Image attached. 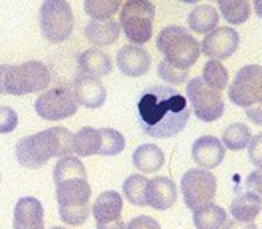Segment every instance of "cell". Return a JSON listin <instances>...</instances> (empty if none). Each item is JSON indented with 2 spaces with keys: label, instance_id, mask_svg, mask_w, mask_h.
<instances>
[{
  "label": "cell",
  "instance_id": "6",
  "mask_svg": "<svg viewBox=\"0 0 262 229\" xmlns=\"http://www.w3.org/2000/svg\"><path fill=\"white\" fill-rule=\"evenodd\" d=\"M156 47L164 56V61L182 71H190L201 55L200 42L182 26L164 28L156 37Z\"/></svg>",
  "mask_w": 262,
  "mask_h": 229
},
{
  "label": "cell",
  "instance_id": "10",
  "mask_svg": "<svg viewBox=\"0 0 262 229\" xmlns=\"http://www.w3.org/2000/svg\"><path fill=\"white\" fill-rule=\"evenodd\" d=\"M187 96L195 116L201 122H214L224 116L225 103L221 91L212 90L201 77H193L187 85Z\"/></svg>",
  "mask_w": 262,
  "mask_h": 229
},
{
  "label": "cell",
  "instance_id": "17",
  "mask_svg": "<svg viewBox=\"0 0 262 229\" xmlns=\"http://www.w3.org/2000/svg\"><path fill=\"white\" fill-rule=\"evenodd\" d=\"M191 157L198 167L211 170L222 164V160L225 157V146L215 136L211 135L201 136V138H198L193 143Z\"/></svg>",
  "mask_w": 262,
  "mask_h": 229
},
{
  "label": "cell",
  "instance_id": "25",
  "mask_svg": "<svg viewBox=\"0 0 262 229\" xmlns=\"http://www.w3.org/2000/svg\"><path fill=\"white\" fill-rule=\"evenodd\" d=\"M193 223L196 229H224L227 223V212L212 202L193 212Z\"/></svg>",
  "mask_w": 262,
  "mask_h": 229
},
{
  "label": "cell",
  "instance_id": "33",
  "mask_svg": "<svg viewBox=\"0 0 262 229\" xmlns=\"http://www.w3.org/2000/svg\"><path fill=\"white\" fill-rule=\"evenodd\" d=\"M18 127V114L10 106H0V133H11Z\"/></svg>",
  "mask_w": 262,
  "mask_h": 229
},
{
  "label": "cell",
  "instance_id": "37",
  "mask_svg": "<svg viewBox=\"0 0 262 229\" xmlns=\"http://www.w3.org/2000/svg\"><path fill=\"white\" fill-rule=\"evenodd\" d=\"M224 229H257L254 221H240V220H232L227 221Z\"/></svg>",
  "mask_w": 262,
  "mask_h": 229
},
{
  "label": "cell",
  "instance_id": "38",
  "mask_svg": "<svg viewBox=\"0 0 262 229\" xmlns=\"http://www.w3.org/2000/svg\"><path fill=\"white\" fill-rule=\"evenodd\" d=\"M254 11L259 18H262V0H254Z\"/></svg>",
  "mask_w": 262,
  "mask_h": 229
},
{
  "label": "cell",
  "instance_id": "30",
  "mask_svg": "<svg viewBox=\"0 0 262 229\" xmlns=\"http://www.w3.org/2000/svg\"><path fill=\"white\" fill-rule=\"evenodd\" d=\"M121 4L122 0H84V10L92 19H110L118 13Z\"/></svg>",
  "mask_w": 262,
  "mask_h": 229
},
{
  "label": "cell",
  "instance_id": "12",
  "mask_svg": "<svg viewBox=\"0 0 262 229\" xmlns=\"http://www.w3.org/2000/svg\"><path fill=\"white\" fill-rule=\"evenodd\" d=\"M124 202L121 194L116 191H105L95 199L92 213L97 223V229H124L122 220Z\"/></svg>",
  "mask_w": 262,
  "mask_h": 229
},
{
  "label": "cell",
  "instance_id": "28",
  "mask_svg": "<svg viewBox=\"0 0 262 229\" xmlns=\"http://www.w3.org/2000/svg\"><path fill=\"white\" fill-rule=\"evenodd\" d=\"M204 84L211 87L212 90L222 91L229 85V71L225 66L217 60H209L203 67V77Z\"/></svg>",
  "mask_w": 262,
  "mask_h": 229
},
{
  "label": "cell",
  "instance_id": "15",
  "mask_svg": "<svg viewBox=\"0 0 262 229\" xmlns=\"http://www.w3.org/2000/svg\"><path fill=\"white\" fill-rule=\"evenodd\" d=\"M145 200L148 207L155 210H167L177 202V186L167 176H156L148 180L145 188Z\"/></svg>",
  "mask_w": 262,
  "mask_h": 229
},
{
  "label": "cell",
  "instance_id": "22",
  "mask_svg": "<svg viewBox=\"0 0 262 229\" xmlns=\"http://www.w3.org/2000/svg\"><path fill=\"white\" fill-rule=\"evenodd\" d=\"M262 210V197L256 194L245 191L232 200L230 203V213L235 220L240 221H254L257 215Z\"/></svg>",
  "mask_w": 262,
  "mask_h": 229
},
{
  "label": "cell",
  "instance_id": "4",
  "mask_svg": "<svg viewBox=\"0 0 262 229\" xmlns=\"http://www.w3.org/2000/svg\"><path fill=\"white\" fill-rule=\"evenodd\" d=\"M52 80L49 67L40 61L23 64H0V95L23 96L37 93Z\"/></svg>",
  "mask_w": 262,
  "mask_h": 229
},
{
  "label": "cell",
  "instance_id": "24",
  "mask_svg": "<svg viewBox=\"0 0 262 229\" xmlns=\"http://www.w3.org/2000/svg\"><path fill=\"white\" fill-rule=\"evenodd\" d=\"M101 149V133L97 129L84 127L73 136V152L81 157L98 156Z\"/></svg>",
  "mask_w": 262,
  "mask_h": 229
},
{
  "label": "cell",
  "instance_id": "19",
  "mask_svg": "<svg viewBox=\"0 0 262 229\" xmlns=\"http://www.w3.org/2000/svg\"><path fill=\"white\" fill-rule=\"evenodd\" d=\"M119 32H121L119 22H116L113 18L92 19L85 26V37L95 47H108V45H113L118 40Z\"/></svg>",
  "mask_w": 262,
  "mask_h": 229
},
{
  "label": "cell",
  "instance_id": "18",
  "mask_svg": "<svg viewBox=\"0 0 262 229\" xmlns=\"http://www.w3.org/2000/svg\"><path fill=\"white\" fill-rule=\"evenodd\" d=\"M13 229H43V207L36 197H21L15 205Z\"/></svg>",
  "mask_w": 262,
  "mask_h": 229
},
{
  "label": "cell",
  "instance_id": "34",
  "mask_svg": "<svg viewBox=\"0 0 262 229\" xmlns=\"http://www.w3.org/2000/svg\"><path fill=\"white\" fill-rule=\"evenodd\" d=\"M248 154L253 165L262 170V133L251 138V141L248 144Z\"/></svg>",
  "mask_w": 262,
  "mask_h": 229
},
{
  "label": "cell",
  "instance_id": "40",
  "mask_svg": "<svg viewBox=\"0 0 262 229\" xmlns=\"http://www.w3.org/2000/svg\"><path fill=\"white\" fill-rule=\"evenodd\" d=\"M52 229H66V227H60V226H55V227H52Z\"/></svg>",
  "mask_w": 262,
  "mask_h": 229
},
{
  "label": "cell",
  "instance_id": "16",
  "mask_svg": "<svg viewBox=\"0 0 262 229\" xmlns=\"http://www.w3.org/2000/svg\"><path fill=\"white\" fill-rule=\"evenodd\" d=\"M116 63L126 77H142L150 71L151 56L139 45H124L118 52Z\"/></svg>",
  "mask_w": 262,
  "mask_h": 229
},
{
  "label": "cell",
  "instance_id": "7",
  "mask_svg": "<svg viewBox=\"0 0 262 229\" xmlns=\"http://www.w3.org/2000/svg\"><path fill=\"white\" fill-rule=\"evenodd\" d=\"M156 7L150 0H127L119 13V26L134 45H143L153 36Z\"/></svg>",
  "mask_w": 262,
  "mask_h": 229
},
{
  "label": "cell",
  "instance_id": "14",
  "mask_svg": "<svg viewBox=\"0 0 262 229\" xmlns=\"http://www.w3.org/2000/svg\"><path fill=\"white\" fill-rule=\"evenodd\" d=\"M74 95L79 105H82L89 109H98L105 105L106 101V90L101 80L94 75L77 74L74 79Z\"/></svg>",
  "mask_w": 262,
  "mask_h": 229
},
{
  "label": "cell",
  "instance_id": "31",
  "mask_svg": "<svg viewBox=\"0 0 262 229\" xmlns=\"http://www.w3.org/2000/svg\"><path fill=\"white\" fill-rule=\"evenodd\" d=\"M101 133V149L98 156H118L126 147V138L118 130L100 129Z\"/></svg>",
  "mask_w": 262,
  "mask_h": 229
},
{
  "label": "cell",
  "instance_id": "35",
  "mask_svg": "<svg viewBox=\"0 0 262 229\" xmlns=\"http://www.w3.org/2000/svg\"><path fill=\"white\" fill-rule=\"evenodd\" d=\"M124 229H161V224H159L155 218L146 215H140L132 218Z\"/></svg>",
  "mask_w": 262,
  "mask_h": 229
},
{
  "label": "cell",
  "instance_id": "42",
  "mask_svg": "<svg viewBox=\"0 0 262 229\" xmlns=\"http://www.w3.org/2000/svg\"><path fill=\"white\" fill-rule=\"evenodd\" d=\"M214 2H217V0H214Z\"/></svg>",
  "mask_w": 262,
  "mask_h": 229
},
{
  "label": "cell",
  "instance_id": "29",
  "mask_svg": "<svg viewBox=\"0 0 262 229\" xmlns=\"http://www.w3.org/2000/svg\"><path fill=\"white\" fill-rule=\"evenodd\" d=\"M146 183L148 180L143 175H130L127 180H124L122 192L129 203L135 205V207H146V200H145Z\"/></svg>",
  "mask_w": 262,
  "mask_h": 229
},
{
  "label": "cell",
  "instance_id": "26",
  "mask_svg": "<svg viewBox=\"0 0 262 229\" xmlns=\"http://www.w3.org/2000/svg\"><path fill=\"white\" fill-rule=\"evenodd\" d=\"M219 10L229 24H243L251 15V5L248 0H217Z\"/></svg>",
  "mask_w": 262,
  "mask_h": 229
},
{
  "label": "cell",
  "instance_id": "8",
  "mask_svg": "<svg viewBox=\"0 0 262 229\" xmlns=\"http://www.w3.org/2000/svg\"><path fill=\"white\" fill-rule=\"evenodd\" d=\"M39 22L43 39L52 43H61L71 37L74 15L66 0H43L39 11Z\"/></svg>",
  "mask_w": 262,
  "mask_h": 229
},
{
  "label": "cell",
  "instance_id": "20",
  "mask_svg": "<svg viewBox=\"0 0 262 229\" xmlns=\"http://www.w3.org/2000/svg\"><path fill=\"white\" fill-rule=\"evenodd\" d=\"M79 69L87 75L103 77L113 71V61L105 52L90 48L79 55Z\"/></svg>",
  "mask_w": 262,
  "mask_h": 229
},
{
  "label": "cell",
  "instance_id": "13",
  "mask_svg": "<svg viewBox=\"0 0 262 229\" xmlns=\"http://www.w3.org/2000/svg\"><path fill=\"white\" fill-rule=\"evenodd\" d=\"M240 36L233 28H215L201 42V53L211 60H227L236 52Z\"/></svg>",
  "mask_w": 262,
  "mask_h": 229
},
{
  "label": "cell",
  "instance_id": "3",
  "mask_svg": "<svg viewBox=\"0 0 262 229\" xmlns=\"http://www.w3.org/2000/svg\"><path fill=\"white\" fill-rule=\"evenodd\" d=\"M73 133L66 127H52L29 135L16 143L15 154L21 167L40 168L53 157H64L73 152Z\"/></svg>",
  "mask_w": 262,
  "mask_h": 229
},
{
  "label": "cell",
  "instance_id": "32",
  "mask_svg": "<svg viewBox=\"0 0 262 229\" xmlns=\"http://www.w3.org/2000/svg\"><path fill=\"white\" fill-rule=\"evenodd\" d=\"M158 75L163 80H166L167 84H172V85L185 84L188 80V71H182L164 60H161L158 64Z\"/></svg>",
  "mask_w": 262,
  "mask_h": 229
},
{
  "label": "cell",
  "instance_id": "23",
  "mask_svg": "<svg viewBox=\"0 0 262 229\" xmlns=\"http://www.w3.org/2000/svg\"><path fill=\"white\" fill-rule=\"evenodd\" d=\"M188 28L196 34H209L219 24V11L212 5H198L188 15Z\"/></svg>",
  "mask_w": 262,
  "mask_h": 229
},
{
  "label": "cell",
  "instance_id": "2",
  "mask_svg": "<svg viewBox=\"0 0 262 229\" xmlns=\"http://www.w3.org/2000/svg\"><path fill=\"white\" fill-rule=\"evenodd\" d=\"M53 181L61 221L70 226L84 224L89 218V200L92 197L84 164L74 156L61 157L53 168Z\"/></svg>",
  "mask_w": 262,
  "mask_h": 229
},
{
  "label": "cell",
  "instance_id": "11",
  "mask_svg": "<svg viewBox=\"0 0 262 229\" xmlns=\"http://www.w3.org/2000/svg\"><path fill=\"white\" fill-rule=\"evenodd\" d=\"M37 116L43 120H63L74 116L79 109V103L74 95V90L61 85L43 93L34 103Z\"/></svg>",
  "mask_w": 262,
  "mask_h": 229
},
{
  "label": "cell",
  "instance_id": "5",
  "mask_svg": "<svg viewBox=\"0 0 262 229\" xmlns=\"http://www.w3.org/2000/svg\"><path fill=\"white\" fill-rule=\"evenodd\" d=\"M229 99L246 109V117L262 125V66L248 64L236 72L229 87Z\"/></svg>",
  "mask_w": 262,
  "mask_h": 229
},
{
  "label": "cell",
  "instance_id": "41",
  "mask_svg": "<svg viewBox=\"0 0 262 229\" xmlns=\"http://www.w3.org/2000/svg\"><path fill=\"white\" fill-rule=\"evenodd\" d=\"M0 180H2V175H0Z\"/></svg>",
  "mask_w": 262,
  "mask_h": 229
},
{
  "label": "cell",
  "instance_id": "27",
  "mask_svg": "<svg viewBox=\"0 0 262 229\" xmlns=\"http://www.w3.org/2000/svg\"><path fill=\"white\" fill-rule=\"evenodd\" d=\"M253 135H251V129L246 127L245 123H232L229 125L224 133H222V144L230 151H242L249 144Z\"/></svg>",
  "mask_w": 262,
  "mask_h": 229
},
{
  "label": "cell",
  "instance_id": "1",
  "mask_svg": "<svg viewBox=\"0 0 262 229\" xmlns=\"http://www.w3.org/2000/svg\"><path fill=\"white\" fill-rule=\"evenodd\" d=\"M190 106L179 90L167 85L146 88L137 103V119L145 135L151 138H172L187 127Z\"/></svg>",
  "mask_w": 262,
  "mask_h": 229
},
{
  "label": "cell",
  "instance_id": "9",
  "mask_svg": "<svg viewBox=\"0 0 262 229\" xmlns=\"http://www.w3.org/2000/svg\"><path fill=\"white\" fill-rule=\"evenodd\" d=\"M180 189L184 194L185 205L195 212L214 202L215 191H217V180L206 168H190L182 176Z\"/></svg>",
  "mask_w": 262,
  "mask_h": 229
},
{
  "label": "cell",
  "instance_id": "21",
  "mask_svg": "<svg viewBox=\"0 0 262 229\" xmlns=\"http://www.w3.org/2000/svg\"><path fill=\"white\" fill-rule=\"evenodd\" d=\"M132 162L143 173H155L164 165V152L156 144H142L134 151Z\"/></svg>",
  "mask_w": 262,
  "mask_h": 229
},
{
  "label": "cell",
  "instance_id": "36",
  "mask_svg": "<svg viewBox=\"0 0 262 229\" xmlns=\"http://www.w3.org/2000/svg\"><path fill=\"white\" fill-rule=\"evenodd\" d=\"M245 188H246V191L262 197V170L260 168H257L256 171H253V173H249V176L246 178V183H245Z\"/></svg>",
  "mask_w": 262,
  "mask_h": 229
},
{
  "label": "cell",
  "instance_id": "39",
  "mask_svg": "<svg viewBox=\"0 0 262 229\" xmlns=\"http://www.w3.org/2000/svg\"><path fill=\"white\" fill-rule=\"evenodd\" d=\"M182 2H184V4H198L200 0H182Z\"/></svg>",
  "mask_w": 262,
  "mask_h": 229
}]
</instances>
